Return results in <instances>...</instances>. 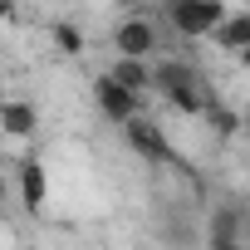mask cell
Returning <instances> with one entry per match:
<instances>
[{
    "mask_svg": "<svg viewBox=\"0 0 250 250\" xmlns=\"http://www.w3.org/2000/svg\"><path fill=\"white\" fill-rule=\"evenodd\" d=\"M152 93H162V98H167L177 113H187V118L206 113V103H211L201 74H196L187 59H152Z\"/></svg>",
    "mask_w": 250,
    "mask_h": 250,
    "instance_id": "cell-1",
    "label": "cell"
},
{
    "mask_svg": "<svg viewBox=\"0 0 250 250\" xmlns=\"http://www.w3.org/2000/svg\"><path fill=\"white\" fill-rule=\"evenodd\" d=\"M226 15V0H167V25L182 40H206Z\"/></svg>",
    "mask_w": 250,
    "mask_h": 250,
    "instance_id": "cell-2",
    "label": "cell"
},
{
    "mask_svg": "<svg viewBox=\"0 0 250 250\" xmlns=\"http://www.w3.org/2000/svg\"><path fill=\"white\" fill-rule=\"evenodd\" d=\"M118 128H123V143H128L138 157H147V162H172V143H167V133H162V123L133 113L128 123H118Z\"/></svg>",
    "mask_w": 250,
    "mask_h": 250,
    "instance_id": "cell-3",
    "label": "cell"
},
{
    "mask_svg": "<svg viewBox=\"0 0 250 250\" xmlns=\"http://www.w3.org/2000/svg\"><path fill=\"white\" fill-rule=\"evenodd\" d=\"M93 103H98V113H103L108 123H128L133 113H143V93L123 88L113 74H103V79L93 83Z\"/></svg>",
    "mask_w": 250,
    "mask_h": 250,
    "instance_id": "cell-4",
    "label": "cell"
},
{
    "mask_svg": "<svg viewBox=\"0 0 250 250\" xmlns=\"http://www.w3.org/2000/svg\"><path fill=\"white\" fill-rule=\"evenodd\" d=\"M113 44H118V54L152 59V54H157V25H152L147 15H128V20L113 30Z\"/></svg>",
    "mask_w": 250,
    "mask_h": 250,
    "instance_id": "cell-5",
    "label": "cell"
},
{
    "mask_svg": "<svg viewBox=\"0 0 250 250\" xmlns=\"http://www.w3.org/2000/svg\"><path fill=\"white\" fill-rule=\"evenodd\" d=\"M0 133L15 138V143L35 138L40 133V108L30 98H0Z\"/></svg>",
    "mask_w": 250,
    "mask_h": 250,
    "instance_id": "cell-6",
    "label": "cell"
},
{
    "mask_svg": "<svg viewBox=\"0 0 250 250\" xmlns=\"http://www.w3.org/2000/svg\"><path fill=\"white\" fill-rule=\"evenodd\" d=\"M206 40H216V49H226V54H240V49L250 44V10H226L221 25H216Z\"/></svg>",
    "mask_w": 250,
    "mask_h": 250,
    "instance_id": "cell-7",
    "label": "cell"
},
{
    "mask_svg": "<svg viewBox=\"0 0 250 250\" xmlns=\"http://www.w3.org/2000/svg\"><path fill=\"white\" fill-rule=\"evenodd\" d=\"M108 74H113L123 88H133V93H152V59H138V54H118Z\"/></svg>",
    "mask_w": 250,
    "mask_h": 250,
    "instance_id": "cell-8",
    "label": "cell"
},
{
    "mask_svg": "<svg viewBox=\"0 0 250 250\" xmlns=\"http://www.w3.org/2000/svg\"><path fill=\"white\" fill-rule=\"evenodd\" d=\"M240 226H245V211L221 206V211L211 216V226H206V240H211L216 250H235V245H240Z\"/></svg>",
    "mask_w": 250,
    "mask_h": 250,
    "instance_id": "cell-9",
    "label": "cell"
},
{
    "mask_svg": "<svg viewBox=\"0 0 250 250\" xmlns=\"http://www.w3.org/2000/svg\"><path fill=\"white\" fill-rule=\"evenodd\" d=\"M20 196H25V206L30 211H40L44 206V196H49V172H44V162H20Z\"/></svg>",
    "mask_w": 250,
    "mask_h": 250,
    "instance_id": "cell-10",
    "label": "cell"
},
{
    "mask_svg": "<svg viewBox=\"0 0 250 250\" xmlns=\"http://www.w3.org/2000/svg\"><path fill=\"white\" fill-rule=\"evenodd\" d=\"M54 44H59L64 54H83V30H79V25H64V20H59V25H54Z\"/></svg>",
    "mask_w": 250,
    "mask_h": 250,
    "instance_id": "cell-11",
    "label": "cell"
},
{
    "mask_svg": "<svg viewBox=\"0 0 250 250\" xmlns=\"http://www.w3.org/2000/svg\"><path fill=\"white\" fill-rule=\"evenodd\" d=\"M206 113H211V123H216V133H221V138H235V133H240V113L216 108V103H206Z\"/></svg>",
    "mask_w": 250,
    "mask_h": 250,
    "instance_id": "cell-12",
    "label": "cell"
},
{
    "mask_svg": "<svg viewBox=\"0 0 250 250\" xmlns=\"http://www.w3.org/2000/svg\"><path fill=\"white\" fill-rule=\"evenodd\" d=\"M10 15H15V5H10V0H0V25H5Z\"/></svg>",
    "mask_w": 250,
    "mask_h": 250,
    "instance_id": "cell-13",
    "label": "cell"
},
{
    "mask_svg": "<svg viewBox=\"0 0 250 250\" xmlns=\"http://www.w3.org/2000/svg\"><path fill=\"white\" fill-rule=\"evenodd\" d=\"M240 245H250V211H245V226H240Z\"/></svg>",
    "mask_w": 250,
    "mask_h": 250,
    "instance_id": "cell-14",
    "label": "cell"
},
{
    "mask_svg": "<svg viewBox=\"0 0 250 250\" xmlns=\"http://www.w3.org/2000/svg\"><path fill=\"white\" fill-rule=\"evenodd\" d=\"M240 133H250V108H245V113H240Z\"/></svg>",
    "mask_w": 250,
    "mask_h": 250,
    "instance_id": "cell-15",
    "label": "cell"
},
{
    "mask_svg": "<svg viewBox=\"0 0 250 250\" xmlns=\"http://www.w3.org/2000/svg\"><path fill=\"white\" fill-rule=\"evenodd\" d=\"M235 59H240V64H245V69H250V44H245V49H240V54H235Z\"/></svg>",
    "mask_w": 250,
    "mask_h": 250,
    "instance_id": "cell-16",
    "label": "cell"
},
{
    "mask_svg": "<svg viewBox=\"0 0 250 250\" xmlns=\"http://www.w3.org/2000/svg\"><path fill=\"white\" fill-rule=\"evenodd\" d=\"M0 201H5V182H0Z\"/></svg>",
    "mask_w": 250,
    "mask_h": 250,
    "instance_id": "cell-17",
    "label": "cell"
}]
</instances>
